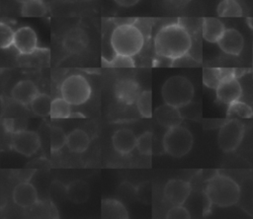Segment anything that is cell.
<instances>
[{
    "label": "cell",
    "instance_id": "obj_14",
    "mask_svg": "<svg viewBox=\"0 0 253 219\" xmlns=\"http://www.w3.org/2000/svg\"><path fill=\"white\" fill-rule=\"evenodd\" d=\"M63 48L69 53H80L88 44V36L84 30L73 28L69 30L63 37Z\"/></svg>",
    "mask_w": 253,
    "mask_h": 219
},
{
    "label": "cell",
    "instance_id": "obj_1",
    "mask_svg": "<svg viewBox=\"0 0 253 219\" xmlns=\"http://www.w3.org/2000/svg\"><path fill=\"white\" fill-rule=\"evenodd\" d=\"M193 40L189 30L180 22L162 26L154 36V50L157 56L175 60L185 57L191 50Z\"/></svg>",
    "mask_w": 253,
    "mask_h": 219
},
{
    "label": "cell",
    "instance_id": "obj_30",
    "mask_svg": "<svg viewBox=\"0 0 253 219\" xmlns=\"http://www.w3.org/2000/svg\"><path fill=\"white\" fill-rule=\"evenodd\" d=\"M67 135L59 126H51L50 128V150L57 152L66 144Z\"/></svg>",
    "mask_w": 253,
    "mask_h": 219
},
{
    "label": "cell",
    "instance_id": "obj_5",
    "mask_svg": "<svg viewBox=\"0 0 253 219\" xmlns=\"http://www.w3.org/2000/svg\"><path fill=\"white\" fill-rule=\"evenodd\" d=\"M164 151L175 158L187 155L194 143L192 132L185 126L178 124L167 128L163 137Z\"/></svg>",
    "mask_w": 253,
    "mask_h": 219
},
{
    "label": "cell",
    "instance_id": "obj_8",
    "mask_svg": "<svg viewBox=\"0 0 253 219\" xmlns=\"http://www.w3.org/2000/svg\"><path fill=\"white\" fill-rule=\"evenodd\" d=\"M233 72L231 69H225L223 77L215 88L217 101L227 106L238 101L242 95V87Z\"/></svg>",
    "mask_w": 253,
    "mask_h": 219
},
{
    "label": "cell",
    "instance_id": "obj_33",
    "mask_svg": "<svg viewBox=\"0 0 253 219\" xmlns=\"http://www.w3.org/2000/svg\"><path fill=\"white\" fill-rule=\"evenodd\" d=\"M105 66L109 67H133L134 66V61L132 57L130 56H126V55H121V54H116L111 58L107 59V61L104 63Z\"/></svg>",
    "mask_w": 253,
    "mask_h": 219
},
{
    "label": "cell",
    "instance_id": "obj_20",
    "mask_svg": "<svg viewBox=\"0 0 253 219\" xmlns=\"http://www.w3.org/2000/svg\"><path fill=\"white\" fill-rule=\"evenodd\" d=\"M90 144L89 135L82 129L72 130L66 137V146L73 153H83Z\"/></svg>",
    "mask_w": 253,
    "mask_h": 219
},
{
    "label": "cell",
    "instance_id": "obj_31",
    "mask_svg": "<svg viewBox=\"0 0 253 219\" xmlns=\"http://www.w3.org/2000/svg\"><path fill=\"white\" fill-rule=\"evenodd\" d=\"M136 148L142 155H151L153 148V135L150 131H145L137 137Z\"/></svg>",
    "mask_w": 253,
    "mask_h": 219
},
{
    "label": "cell",
    "instance_id": "obj_4",
    "mask_svg": "<svg viewBox=\"0 0 253 219\" xmlns=\"http://www.w3.org/2000/svg\"><path fill=\"white\" fill-rule=\"evenodd\" d=\"M161 94L166 104L181 109L191 103L194 97V86L188 78L175 75L164 82Z\"/></svg>",
    "mask_w": 253,
    "mask_h": 219
},
{
    "label": "cell",
    "instance_id": "obj_29",
    "mask_svg": "<svg viewBox=\"0 0 253 219\" xmlns=\"http://www.w3.org/2000/svg\"><path fill=\"white\" fill-rule=\"evenodd\" d=\"M136 108L139 114L144 118L152 116V93L142 91L136 100Z\"/></svg>",
    "mask_w": 253,
    "mask_h": 219
},
{
    "label": "cell",
    "instance_id": "obj_17",
    "mask_svg": "<svg viewBox=\"0 0 253 219\" xmlns=\"http://www.w3.org/2000/svg\"><path fill=\"white\" fill-rule=\"evenodd\" d=\"M154 117L159 124L166 128L181 124L183 119L180 109L166 103L155 109Z\"/></svg>",
    "mask_w": 253,
    "mask_h": 219
},
{
    "label": "cell",
    "instance_id": "obj_13",
    "mask_svg": "<svg viewBox=\"0 0 253 219\" xmlns=\"http://www.w3.org/2000/svg\"><path fill=\"white\" fill-rule=\"evenodd\" d=\"M220 50L228 55H239L244 46L242 34L234 28L225 29L221 37L216 42Z\"/></svg>",
    "mask_w": 253,
    "mask_h": 219
},
{
    "label": "cell",
    "instance_id": "obj_16",
    "mask_svg": "<svg viewBox=\"0 0 253 219\" xmlns=\"http://www.w3.org/2000/svg\"><path fill=\"white\" fill-rule=\"evenodd\" d=\"M13 200L20 207H31L38 202L37 189L28 182H20L13 190Z\"/></svg>",
    "mask_w": 253,
    "mask_h": 219
},
{
    "label": "cell",
    "instance_id": "obj_11",
    "mask_svg": "<svg viewBox=\"0 0 253 219\" xmlns=\"http://www.w3.org/2000/svg\"><path fill=\"white\" fill-rule=\"evenodd\" d=\"M114 93L116 99L122 104L133 105L136 103L141 91L139 84L134 79L125 78L115 84Z\"/></svg>",
    "mask_w": 253,
    "mask_h": 219
},
{
    "label": "cell",
    "instance_id": "obj_38",
    "mask_svg": "<svg viewBox=\"0 0 253 219\" xmlns=\"http://www.w3.org/2000/svg\"><path fill=\"white\" fill-rule=\"evenodd\" d=\"M15 1H17L18 3H21V4H23V3H25V2H27V1H29V0H15Z\"/></svg>",
    "mask_w": 253,
    "mask_h": 219
},
{
    "label": "cell",
    "instance_id": "obj_22",
    "mask_svg": "<svg viewBox=\"0 0 253 219\" xmlns=\"http://www.w3.org/2000/svg\"><path fill=\"white\" fill-rule=\"evenodd\" d=\"M66 193L71 201L75 203H82L89 197V186L85 182L75 181L68 184Z\"/></svg>",
    "mask_w": 253,
    "mask_h": 219
},
{
    "label": "cell",
    "instance_id": "obj_6",
    "mask_svg": "<svg viewBox=\"0 0 253 219\" xmlns=\"http://www.w3.org/2000/svg\"><path fill=\"white\" fill-rule=\"evenodd\" d=\"M91 86L88 80L80 74L66 77L60 86L61 97L71 106H80L86 103L91 96Z\"/></svg>",
    "mask_w": 253,
    "mask_h": 219
},
{
    "label": "cell",
    "instance_id": "obj_28",
    "mask_svg": "<svg viewBox=\"0 0 253 219\" xmlns=\"http://www.w3.org/2000/svg\"><path fill=\"white\" fill-rule=\"evenodd\" d=\"M225 73L222 68H204L203 70V83L210 89H214L219 84L221 78Z\"/></svg>",
    "mask_w": 253,
    "mask_h": 219
},
{
    "label": "cell",
    "instance_id": "obj_37",
    "mask_svg": "<svg viewBox=\"0 0 253 219\" xmlns=\"http://www.w3.org/2000/svg\"><path fill=\"white\" fill-rule=\"evenodd\" d=\"M63 1H67L70 3H75V2H87L89 0H63Z\"/></svg>",
    "mask_w": 253,
    "mask_h": 219
},
{
    "label": "cell",
    "instance_id": "obj_32",
    "mask_svg": "<svg viewBox=\"0 0 253 219\" xmlns=\"http://www.w3.org/2000/svg\"><path fill=\"white\" fill-rule=\"evenodd\" d=\"M14 36L15 32L9 25L5 23L0 24V47L2 49L9 48L13 45Z\"/></svg>",
    "mask_w": 253,
    "mask_h": 219
},
{
    "label": "cell",
    "instance_id": "obj_2",
    "mask_svg": "<svg viewBox=\"0 0 253 219\" xmlns=\"http://www.w3.org/2000/svg\"><path fill=\"white\" fill-rule=\"evenodd\" d=\"M205 194L211 205L229 207L239 201L241 190L233 179L225 175L216 174L207 182Z\"/></svg>",
    "mask_w": 253,
    "mask_h": 219
},
{
    "label": "cell",
    "instance_id": "obj_25",
    "mask_svg": "<svg viewBox=\"0 0 253 219\" xmlns=\"http://www.w3.org/2000/svg\"><path fill=\"white\" fill-rule=\"evenodd\" d=\"M51 99L48 95L39 93L31 103L32 110L39 116H46L50 113Z\"/></svg>",
    "mask_w": 253,
    "mask_h": 219
},
{
    "label": "cell",
    "instance_id": "obj_15",
    "mask_svg": "<svg viewBox=\"0 0 253 219\" xmlns=\"http://www.w3.org/2000/svg\"><path fill=\"white\" fill-rule=\"evenodd\" d=\"M39 89L36 84L31 80L19 81L11 91V97L17 103L28 106L39 94Z\"/></svg>",
    "mask_w": 253,
    "mask_h": 219
},
{
    "label": "cell",
    "instance_id": "obj_12",
    "mask_svg": "<svg viewBox=\"0 0 253 219\" xmlns=\"http://www.w3.org/2000/svg\"><path fill=\"white\" fill-rule=\"evenodd\" d=\"M13 45L21 54H31L38 49V36L29 26L19 28L15 32Z\"/></svg>",
    "mask_w": 253,
    "mask_h": 219
},
{
    "label": "cell",
    "instance_id": "obj_35",
    "mask_svg": "<svg viewBox=\"0 0 253 219\" xmlns=\"http://www.w3.org/2000/svg\"><path fill=\"white\" fill-rule=\"evenodd\" d=\"M140 0H114L116 4L122 7H131L136 5Z\"/></svg>",
    "mask_w": 253,
    "mask_h": 219
},
{
    "label": "cell",
    "instance_id": "obj_19",
    "mask_svg": "<svg viewBox=\"0 0 253 219\" xmlns=\"http://www.w3.org/2000/svg\"><path fill=\"white\" fill-rule=\"evenodd\" d=\"M225 29L224 24L217 18L207 17L202 21V36L210 43H216Z\"/></svg>",
    "mask_w": 253,
    "mask_h": 219
},
{
    "label": "cell",
    "instance_id": "obj_7",
    "mask_svg": "<svg viewBox=\"0 0 253 219\" xmlns=\"http://www.w3.org/2000/svg\"><path fill=\"white\" fill-rule=\"evenodd\" d=\"M245 133V125L238 118H230L224 121L218 130L217 143L225 152H233L240 145Z\"/></svg>",
    "mask_w": 253,
    "mask_h": 219
},
{
    "label": "cell",
    "instance_id": "obj_18",
    "mask_svg": "<svg viewBox=\"0 0 253 219\" xmlns=\"http://www.w3.org/2000/svg\"><path fill=\"white\" fill-rule=\"evenodd\" d=\"M137 137L135 134L126 128L117 130L112 137V143L114 149L122 155L129 154L136 147Z\"/></svg>",
    "mask_w": 253,
    "mask_h": 219
},
{
    "label": "cell",
    "instance_id": "obj_21",
    "mask_svg": "<svg viewBox=\"0 0 253 219\" xmlns=\"http://www.w3.org/2000/svg\"><path fill=\"white\" fill-rule=\"evenodd\" d=\"M101 214L103 218H128V213L125 205L121 201L113 198H106L102 201Z\"/></svg>",
    "mask_w": 253,
    "mask_h": 219
},
{
    "label": "cell",
    "instance_id": "obj_27",
    "mask_svg": "<svg viewBox=\"0 0 253 219\" xmlns=\"http://www.w3.org/2000/svg\"><path fill=\"white\" fill-rule=\"evenodd\" d=\"M226 114L231 118H250L253 115V110L249 105L238 100L228 105Z\"/></svg>",
    "mask_w": 253,
    "mask_h": 219
},
{
    "label": "cell",
    "instance_id": "obj_24",
    "mask_svg": "<svg viewBox=\"0 0 253 219\" xmlns=\"http://www.w3.org/2000/svg\"><path fill=\"white\" fill-rule=\"evenodd\" d=\"M47 13V7L43 0H29L22 4L21 14L24 17H43Z\"/></svg>",
    "mask_w": 253,
    "mask_h": 219
},
{
    "label": "cell",
    "instance_id": "obj_26",
    "mask_svg": "<svg viewBox=\"0 0 253 219\" xmlns=\"http://www.w3.org/2000/svg\"><path fill=\"white\" fill-rule=\"evenodd\" d=\"M52 118H68L71 115V105L61 98H55L51 101L50 113Z\"/></svg>",
    "mask_w": 253,
    "mask_h": 219
},
{
    "label": "cell",
    "instance_id": "obj_9",
    "mask_svg": "<svg viewBox=\"0 0 253 219\" xmlns=\"http://www.w3.org/2000/svg\"><path fill=\"white\" fill-rule=\"evenodd\" d=\"M41 146V140L35 131L31 130H16L12 132L11 147L16 152L25 155H34Z\"/></svg>",
    "mask_w": 253,
    "mask_h": 219
},
{
    "label": "cell",
    "instance_id": "obj_10",
    "mask_svg": "<svg viewBox=\"0 0 253 219\" xmlns=\"http://www.w3.org/2000/svg\"><path fill=\"white\" fill-rule=\"evenodd\" d=\"M165 199L174 205H183L191 194V184L183 180H170L164 186Z\"/></svg>",
    "mask_w": 253,
    "mask_h": 219
},
{
    "label": "cell",
    "instance_id": "obj_36",
    "mask_svg": "<svg viewBox=\"0 0 253 219\" xmlns=\"http://www.w3.org/2000/svg\"><path fill=\"white\" fill-rule=\"evenodd\" d=\"M4 126L7 131L14 132V120L13 119H5L4 120Z\"/></svg>",
    "mask_w": 253,
    "mask_h": 219
},
{
    "label": "cell",
    "instance_id": "obj_23",
    "mask_svg": "<svg viewBox=\"0 0 253 219\" xmlns=\"http://www.w3.org/2000/svg\"><path fill=\"white\" fill-rule=\"evenodd\" d=\"M216 13L221 18L241 17L243 10L237 0H221L216 7Z\"/></svg>",
    "mask_w": 253,
    "mask_h": 219
},
{
    "label": "cell",
    "instance_id": "obj_34",
    "mask_svg": "<svg viewBox=\"0 0 253 219\" xmlns=\"http://www.w3.org/2000/svg\"><path fill=\"white\" fill-rule=\"evenodd\" d=\"M168 219H189L191 218L190 212L183 205H174L166 213Z\"/></svg>",
    "mask_w": 253,
    "mask_h": 219
},
{
    "label": "cell",
    "instance_id": "obj_3",
    "mask_svg": "<svg viewBox=\"0 0 253 219\" xmlns=\"http://www.w3.org/2000/svg\"><path fill=\"white\" fill-rule=\"evenodd\" d=\"M110 43L116 54L132 57L142 49L144 45V35L134 24L123 23L113 30Z\"/></svg>",
    "mask_w": 253,
    "mask_h": 219
}]
</instances>
